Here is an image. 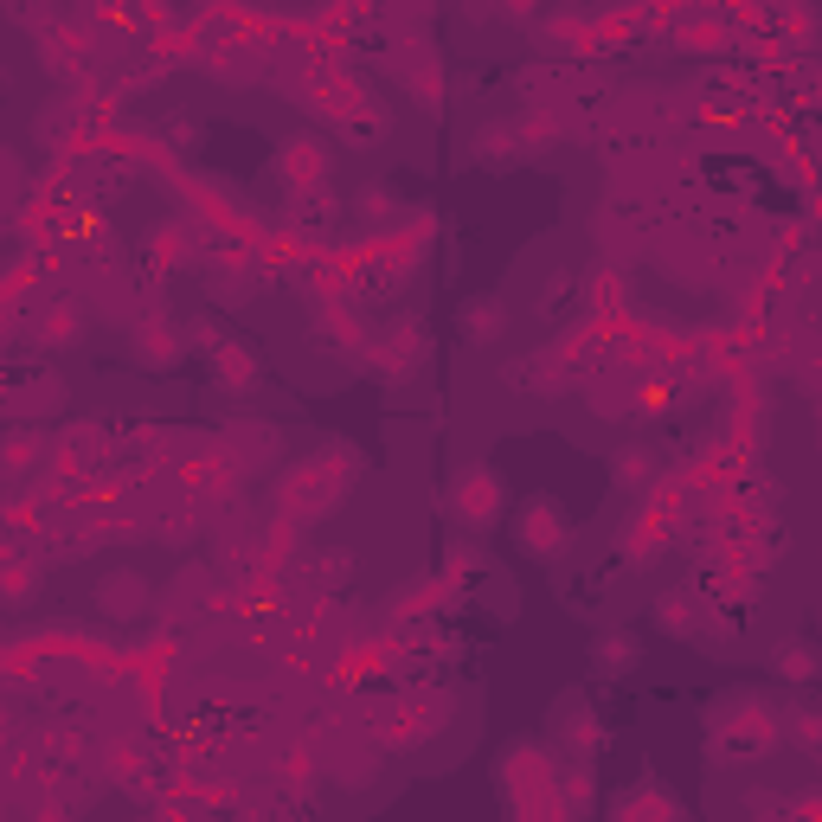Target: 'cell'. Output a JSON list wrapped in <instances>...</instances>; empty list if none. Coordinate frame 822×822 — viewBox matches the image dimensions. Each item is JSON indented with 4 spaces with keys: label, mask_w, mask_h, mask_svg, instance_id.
<instances>
[{
    "label": "cell",
    "mask_w": 822,
    "mask_h": 822,
    "mask_svg": "<svg viewBox=\"0 0 822 822\" xmlns=\"http://www.w3.org/2000/svg\"><path fill=\"white\" fill-rule=\"evenodd\" d=\"M604 662H636V642H604Z\"/></svg>",
    "instance_id": "cell-1"
}]
</instances>
